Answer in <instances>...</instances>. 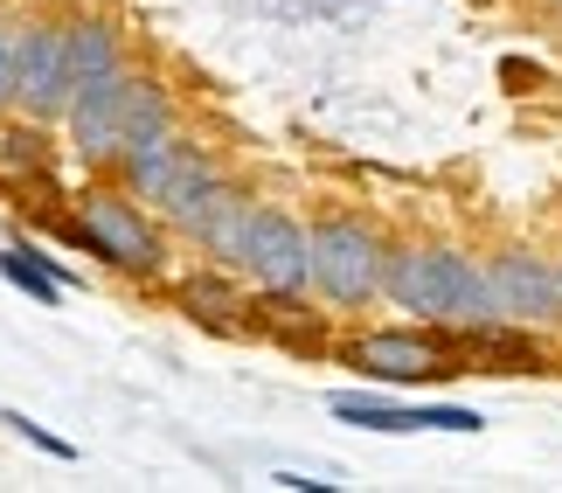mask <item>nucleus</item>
Segmentation results:
<instances>
[{
  "mask_svg": "<svg viewBox=\"0 0 562 493\" xmlns=\"http://www.w3.org/2000/svg\"><path fill=\"white\" fill-rule=\"evenodd\" d=\"M70 250H83L91 265H104L112 278L133 285H167L175 278V229L154 202H139L125 181L112 175H83V188L70 195Z\"/></svg>",
  "mask_w": 562,
  "mask_h": 493,
  "instance_id": "1",
  "label": "nucleus"
},
{
  "mask_svg": "<svg viewBox=\"0 0 562 493\" xmlns=\"http://www.w3.org/2000/svg\"><path fill=\"white\" fill-rule=\"evenodd\" d=\"M167 133H181V98L167 91L154 70H139L133 112H125V154H133V146H154V139H167Z\"/></svg>",
  "mask_w": 562,
  "mask_h": 493,
  "instance_id": "15",
  "label": "nucleus"
},
{
  "mask_svg": "<svg viewBox=\"0 0 562 493\" xmlns=\"http://www.w3.org/2000/svg\"><path fill=\"white\" fill-rule=\"evenodd\" d=\"M250 340H271L285 355H334V313H319L306 292L250 285Z\"/></svg>",
  "mask_w": 562,
  "mask_h": 493,
  "instance_id": "10",
  "label": "nucleus"
},
{
  "mask_svg": "<svg viewBox=\"0 0 562 493\" xmlns=\"http://www.w3.org/2000/svg\"><path fill=\"white\" fill-rule=\"evenodd\" d=\"M70 14H35L29 21V42H21V119L35 125H63L70 119Z\"/></svg>",
  "mask_w": 562,
  "mask_h": 493,
  "instance_id": "6",
  "label": "nucleus"
},
{
  "mask_svg": "<svg viewBox=\"0 0 562 493\" xmlns=\"http://www.w3.org/2000/svg\"><path fill=\"white\" fill-rule=\"evenodd\" d=\"M167 306H175L188 327L202 334H250V278L229 271V265H194V271H175L167 278Z\"/></svg>",
  "mask_w": 562,
  "mask_h": 493,
  "instance_id": "9",
  "label": "nucleus"
},
{
  "mask_svg": "<svg viewBox=\"0 0 562 493\" xmlns=\"http://www.w3.org/2000/svg\"><path fill=\"white\" fill-rule=\"evenodd\" d=\"M271 486H285V493H334V480H306V473H271Z\"/></svg>",
  "mask_w": 562,
  "mask_h": 493,
  "instance_id": "21",
  "label": "nucleus"
},
{
  "mask_svg": "<svg viewBox=\"0 0 562 493\" xmlns=\"http://www.w3.org/2000/svg\"><path fill=\"white\" fill-rule=\"evenodd\" d=\"M0 278H8V285L29 299V306H42V313H56L63 299H70V285L49 271V257H42V244L29 237V229H14V237L0 244Z\"/></svg>",
  "mask_w": 562,
  "mask_h": 493,
  "instance_id": "14",
  "label": "nucleus"
},
{
  "mask_svg": "<svg viewBox=\"0 0 562 493\" xmlns=\"http://www.w3.org/2000/svg\"><path fill=\"white\" fill-rule=\"evenodd\" d=\"M250 216H257V195H250V188H236V195L202 223L194 250H202L209 265H229V271H236V265H244V244H250Z\"/></svg>",
  "mask_w": 562,
  "mask_h": 493,
  "instance_id": "16",
  "label": "nucleus"
},
{
  "mask_svg": "<svg viewBox=\"0 0 562 493\" xmlns=\"http://www.w3.org/2000/svg\"><path fill=\"white\" fill-rule=\"evenodd\" d=\"M133 70V49H125V29L112 14H70V83L91 91V83Z\"/></svg>",
  "mask_w": 562,
  "mask_h": 493,
  "instance_id": "12",
  "label": "nucleus"
},
{
  "mask_svg": "<svg viewBox=\"0 0 562 493\" xmlns=\"http://www.w3.org/2000/svg\"><path fill=\"white\" fill-rule=\"evenodd\" d=\"M382 306H396L409 320H438V327H486V320H501L486 257L465 244H389Z\"/></svg>",
  "mask_w": 562,
  "mask_h": 493,
  "instance_id": "2",
  "label": "nucleus"
},
{
  "mask_svg": "<svg viewBox=\"0 0 562 493\" xmlns=\"http://www.w3.org/2000/svg\"><path fill=\"white\" fill-rule=\"evenodd\" d=\"M389 244L396 237H382V223H369L361 209L313 216V299H327L334 313H369L382 299Z\"/></svg>",
  "mask_w": 562,
  "mask_h": 493,
  "instance_id": "4",
  "label": "nucleus"
},
{
  "mask_svg": "<svg viewBox=\"0 0 562 493\" xmlns=\"http://www.w3.org/2000/svg\"><path fill=\"white\" fill-rule=\"evenodd\" d=\"M250 285H285V292H313V223H299L292 209L278 202H257L250 216V244H244V265Z\"/></svg>",
  "mask_w": 562,
  "mask_h": 493,
  "instance_id": "7",
  "label": "nucleus"
},
{
  "mask_svg": "<svg viewBox=\"0 0 562 493\" xmlns=\"http://www.w3.org/2000/svg\"><path fill=\"white\" fill-rule=\"evenodd\" d=\"M555 271H562V257H555Z\"/></svg>",
  "mask_w": 562,
  "mask_h": 493,
  "instance_id": "22",
  "label": "nucleus"
},
{
  "mask_svg": "<svg viewBox=\"0 0 562 493\" xmlns=\"http://www.w3.org/2000/svg\"><path fill=\"white\" fill-rule=\"evenodd\" d=\"M486 271H493L501 320H521V327H562V271H555V257L528 250V244H501V250H486Z\"/></svg>",
  "mask_w": 562,
  "mask_h": 493,
  "instance_id": "8",
  "label": "nucleus"
},
{
  "mask_svg": "<svg viewBox=\"0 0 562 493\" xmlns=\"http://www.w3.org/2000/svg\"><path fill=\"white\" fill-rule=\"evenodd\" d=\"M0 424H8V432H14L21 445H35V452H49V459H63V466L77 459V445H70V438H56L49 424H35L29 411H0Z\"/></svg>",
  "mask_w": 562,
  "mask_h": 493,
  "instance_id": "20",
  "label": "nucleus"
},
{
  "mask_svg": "<svg viewBox=\"0 0 562 493\" xmlns=\"http://www.w3.org/2000/svg\"><path fill=\"white\" fill-rule=\"evenodd\" d=\"M133 83H139V63L70 98L63 139H70V160L83 167V175H112V167H119V154H125V112H133Z\"/></svg>",
  "mask_w": 562,
  "mask_h": 493,
  "instance_id": "5",
  "label": "nucleus"
},
{
  "mask_svg": "<svg viewBox=\"0 0 562 493\" xmlns=\"http://www.w3.org/2000/svg\"><path fill=\"white\" fill-rule=\"evenodd\" d=\"M21 42H29V21L0 14V112L21 104Z\"/></svg>",
  "mask_w": 562,
  "mask_h": 493,
  "instance_id": "19",
  "label": "nucleus"
},
{
  "mask_svg": "<svg viewBox=\"0 0 562 493\" xmlns=\"http://www.w3.org/2000/svg\"><path fill=\"white\" fill-rule=\"evenodd\" d=\"M327 411L340 424H361V432H389V438L409 432V403L403 396H382V382H375V390H334Z\"/></svg>",
  "mask_w": 562,
  "mask_h": 493,
  "instance_id": "17",
  "label": "nucleus"
},
{
  "mask_svg": "<svg viewBox=\"0 0 562 493\" xmlns=\"http://www.w3.org/2000/svg\"><path fill=\"white\" fill-rule=\"evenodd\" d=\"M194 154H202V139H194L188 125H181V133H167V139H154V146H133V154H119L112 181H125L139 202H160L167 188L181 181V167H188Z\"/></svg>",
  "mask_w": 562,
  "mask_h": 493,
  "instance_id": "13",
  "label": "nucleus"
},
{
  "mask_svg": "<svg viewBox=\"0 0 562 493\" xmlns=\"http://www.w3.org/2000/svg\"><path fill=\"white\" fill-rule=\"evenodd\" d=\"M334 361L355 369L361 382H382V390H438V382L472 376V361L459 348V327H438V320L355 327V334L334 340Z\"/></svg>",
  "mask_w": 562,
  "mask_h": 493,
  "instance_id": "3",
  "label": "nucleus"
},
{
  "mask_svg": "<svg viewBox=\"0 0 562 493\" xmlns=\"http://www.w3.org/2000/svg\"><path fill=\"white\" fill-rule=\"evenodd\" d=\"M555 14H562V0H555Z\"/></svg>",
  "mask_w": 562,
  "mask_h": 493,
  "instance_id": "23",
  "label": "nucleus"
},
{
  "mask_svg": "<svg viewBox=\"0 0 562 493\" xmlns=\"http://www.w3.org/2000/svg\"><path fill=\"white\" fill-rule=\"evenodd\" d=\"M409 432H459V438H480L486 417L472 403H409Z\"/></svg>",
  "mask_w": 562,
  "mask_h": 493,
  "instance_id": "18",
  "label": "nucleus"
},
{
  "mask_svg": "<svg viewBox=\"0 0 562 493\" xmlns=\"http://www.w3.org/2000/svg\"><path fill=\"white\" fill-rule=\"evenodd\" d=\"M459 348L472 376H555L549 327H521V320H486V327H459Z\"/></svg>",
  "mask_w": 562,
  "mask_h": 493,
  "instance_id": "11",
  "label": "nucleus"
}]
</instances>
